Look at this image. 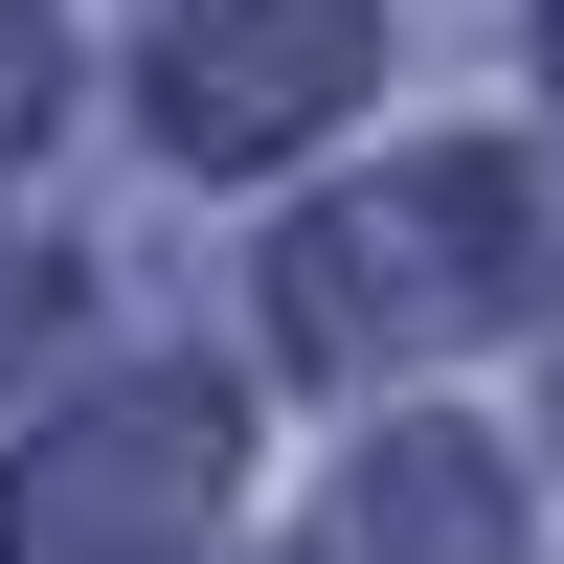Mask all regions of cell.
Segmentation results:
<instances>
[{
	"instance_id": "obj_1",
	"label": "cell",
	"mask_w": 564,
	"mask_h": 564,
	"mask_svg": "<svg viewBox=\"0 0 564 564\" xmlns=\"http://www.w3.org/2000/svg\"><path fill=\"white\" fill-rule=\"evenodd\" d=\"M542 294V181L520 159H384L361 204H316L294 249H271V316H294L316 361H430V339H497V316Z\"/></svg>"
},
{
	"instance_id": "obj_2",
	"label": "cell",
	"mask_w": 564,
	"mask_h": 564,
	"mask_svg": "<svg viewBox=\"0 0 564 564\" xmlns=\"http://www.w3.org/2000/svg\"><path fill=\"white\" fill-rule=\"evenodd\" d=\"M226 475H249V406L226 384H113V406H68L0 475V542L23 564H204Z\"/></svg>"
},
{
	"instance_id": "obj_3",
	"label": "cell",
	"mask_w": 564,
	"mask_h": 564,
	"mask_svg": "<svg viewBox=\"0 0 564 564\" xmlns=\"http://www.w3.org/2000/svg\"><path fill=\"white\" fill-rule=\"evenodd\" d=\"M361 68H384L361 0H181L135 45V113H159V159H294L316 113H361Z\"/></svg>"
},
{
	"instance_id": "obj_4",
	"label": "cell",
	"mask_w": 564,
	"mask_h": 564,
	"mask_svg": "<svg viewBox=\"0 0 564 564\" xmlns=\"http://www.w3.org/2000/svg\"><path fill=\"white\" fill-rule=\"evenodd\" d=\"M339 542L361 564H520V475H497L475 430H384L361 497H339Z\"/></svg>"
},
{
	"instance_id": "obj_5",
	"label": "cell",
	"mask_w": 564,
	"mask_h": 564,
	"mask_svg": "<svg viewBox=\"0 0 564 564\" xmlns=\"http://www.w3.org/2000/svg\"><path fill=\"white\" fill-rule=\"evenodd\" d=\"M45 339H68V271L23 249V271H0V361H45Z\"/></svg>"
},
{
	"instance_id": "obj_6",
	"label": "cell",
	"mask_w": 564,
	"mask_h": 564,
	"mask_svg": "<svg viewBox=\"0 0 564 564\" xmlns=\"http://www.w3.org/2000/svg\"><path fill=\"white\" fill-rule=\"evenodd\" d=\"M542 90H564V0H542Z\"/></svg>"
}]
</instances>
